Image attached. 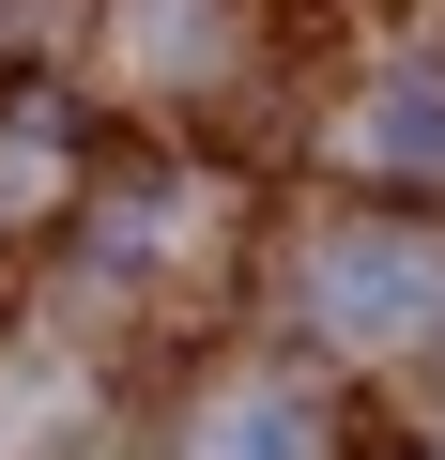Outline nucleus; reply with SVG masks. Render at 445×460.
<instances>
[{
    "instance_id": "obj_1",
    "label": "nucleus",
    "mask_w": 445,
    "mask_h": 460,
    "mask_svg": "<svg viewBox=\"0 0 445 460\" xmlns=\"http://www.w3.org/2000/svg\"><path fill=\"white\" fill-rule=\"evenodd\" d=\"M307 292H323L338 338H430L445 323V246H430V230H338Z\"/></svg>"
},
{
    "instance_id": "obj_2",
    "label": "nucleus",
    "mask_w": 445,
    "mask_h": 460,
    "mask_svg": "<svg viewBox=\"0 0 445 460\" xmlns=\"http://www.w3.org/2000/svg\"><path fill=\"white\" fill-rule=\"evenodd\" d=\"M200 460H323V445H307V399H277V384H262V399H215Z\"/></svg>"
},
{
    "instance_id": "obj_3",
    "label": "nucleus",
    "mask_w": 445,
    "mask_h": 460,
    "mask_svg": "<svg viewBox=\"0 0 445 460\" xmlns=\"http://www.w3.org/2000/svg\"><path fill=\"white\" fill-rule=\"evenodd\" d=\"M353 154H445V77L414 62V77H399V93H384V108L353 123Z\"/></svg>"
},
{
    "instance_id": "obj_4",
    "label": "nucleus",
    "mask_w": 445,
    "mask_h": 460,
    "mask_svg": "<svg viewBox=\"0 0 445 460\" xmlns=\"http://www.w3.org/2000/svg\"><path fill=\"white\" fill-rule=\"evenodd\" d=\"M123 47H154V77H200V47H215V0H123Z\"/></svg>"
}]
</instances>
